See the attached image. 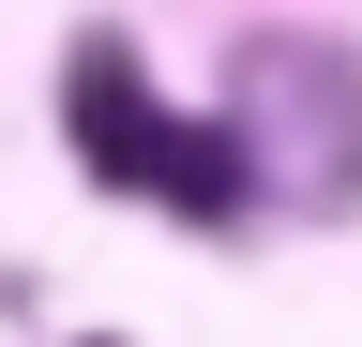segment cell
<instances>
[{"label": "cell", "mask_w": 362, "mask_h": 347, "mask_svg": "<svg viewBox=\"0 0 362 347\" xmlns=\"http://www.w3.org/2000/svg\"><path fill=\"white\" fill-rule=\"evenodd\" d=\"M76 166H90V182H151V166H166V106L136 91L121 46H76Z\"/></svg>", "instance_id": "obj_1"}, {"label": "cell", "mask_w": 362, "mask_h": 347, "mask_svg": "<svg viewBox=\"0 0 362 347\" xmlns=\"http://www.w3.org/2000/svg\"><path fill=\"white\" fill-rule=\"evenodd\" d=\"M151 182L181 211H242V136H226V121H166V166H151Z\"/></svg>", "instance_id": "obj_2"}]
</instances>
